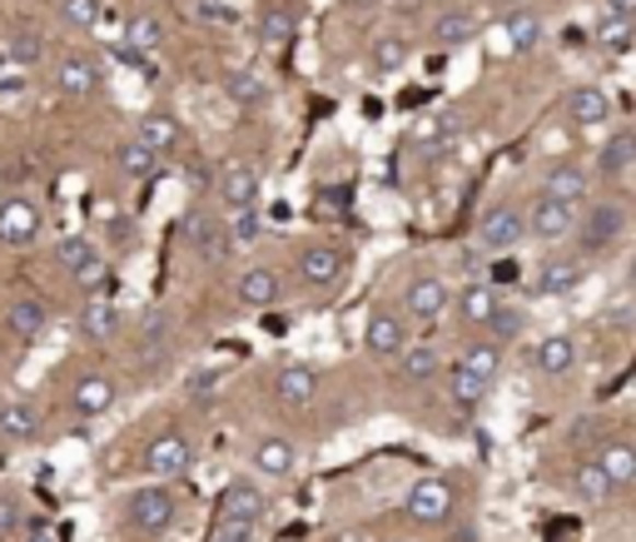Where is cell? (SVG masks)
<instances>
[{
  "label": "cell",
  "mask_w": 636,
  "mask_h": 542,
  "mask_svg": "<svg viewBox=\"0 0 636 542\" xmlns=\"http://www.w3.org/2000/svg\"><path fill=\"white\" fill-rule=\"evenodd\" d=\"M528 239V215H522L518 205H497L483 215V224H477V250L487 254V260H497V254H512Z\"/></svg>",
  "instance_id": "6da1fadb"
},
{
  "label": "cell",
  "mask_w": 636,
  "mask_h": 542,
  "mask_svg": "<svg viewBox=\"0 0 636 542\" xmlns=\"http://www.w3.org/2000/svg\"><path fill=\"white\" fill-rule=\"evenodd\" d=\"M189 463H195V443H189L184 428H164V434H154L150 448H144V473H154L160 483L164 477L189 473Z\"/></svg>",
  "instance_id": "7a4b0ae2"
},
{
  "label": "cell",
  "mask_w": 636,
  "mask_h": 542,
  "mask_svg": "<svg viewBox=\"0 0 636 542\" xmlns=\"http://www.w3.org/2000/svg\"><path fill=\"white\" fill-rule=\"evenodd\" d=\"M582 279H587V260H577V254H552V260H542L532 269L537 299H567V293L582 289Z\"/></svg>",
  "instance_id": "3957f363"
},
{
  "label": "cell",
  "mask_w": 636,
  "mask_h": 542,
  "mask_svg": "<svg viewBox=\"0 0 636 542\" xmlns=\"http://www.w3.org/2000/svg\"><path fill=\"white\" fill-rule=\"evenodd\" d=\"M403 508H408L413 522L438 528V522H448V512H453V483H448V477H418L408 488V498H403Z\"/></svg>",
  "instance_id": "277c9868"
},
{
  "label": "cell",
  "mask_w": 636,
  "mask_h": 542,
  "mask_svg": "<svg viewBox=\"0 0 636 542\" xmlns=\"http://www.w3.org/2000/svg\"><path fill=\"white\" fill-rule=\"evenodd\" d=\"M41 239V205L25 195L0 199V244L5 250H31Z\"/></svg>",
  "instance_id": "5b68a950"
},
{
  "label": "cell",
  "mask_w": 636,
  "mask_h": 542,
  "mask_svg": "<svg viewBox=\"0 0 636 542\" xmlns=\"http://www.w3.org/2000/svg\"><path fill=\"white\" fill-rule=\"evenodd\" d=\"M448 304H453V293H448V284H442L438 274H413V279L403 284V314L418 319V324L442 319Z\"/></svg>",
  "instance_id": "8992f818"
},
{
  "label": "cell",
  "mask_w": 636,
  "mask_h": 542,
  "mask_svg": "<svg viewBox=\"0 0 636 542\" xmlns=\"http://www.w3.org/2000/svg\"><path fill=\"white\" fill-rule=\"evenodd\" d=\"M215 189H219V205H224L229 215H239V209H254V205H259V195H264V174L254 170V164L234 160V164H224V170H219Z\"/></svg>",
  "instance_id": "52a82bcc"
},
{
  "label": "cell",
  "mask_w": 636,
  "mask_h": 542,
  "mask_svg": "<svg viewBox=\"0 0 636 542\" xmlns=\"http://www.w3.org/2000/svg\"><path fill=\"white\" fill-rule=\"evenodd\" d=\"M577 234V205H562V199L537 195V205L528 209V239L542 244H562V239Z\"/></svg>",
  "instance_id": "ba28073f"
},
{
  "label": "cell",
  "mask_w": 636,
  "mask_h": 542,
  "mask_svg": "<svg viewBox=\"0 0 636 542\" xmlns=\"http://www.w3.org/2000/svg\"><path fill=\"white\" fill-rule=\"evenodd\" d=\"M293 269H299V279L309 284V289H338L348 260L334 250V244H303L299 260H293Z\"/></svg>",
  "instance_id": "9c48e42d"
},
{
  "label": "cell",
  "mask_w": 636,
  "mask_h": 542,
  "mask_svg": "<svg viewBox=\"0 0 636 542\" xmlns=\"http://www.w3.org/2000/svg\"><path fill=\"white\" fill-rule=\"evenodd\" d=\"M174 512H180L174 493L164 488V483H150V488H140L130 498V528H140L144 538H154V532H164L174 522Z\"/></svg>",
  "instance_id": "30bf717a"
},
{
  "label": "cell",
  "mask_w": 636,
  "mask_h": 542,
  "mask_svg": "<svg viewBox=\"0 0 636 542\" xmlns=\"http://www.w3.org/2000/svg\"><path fill=\"white\" fill-rule=\"evenodd\" d=\"M587 189H592V170L582 160H552L542 170V195L562 199V205H582Z\"/></svg>",
  "instance_id": "8fae6325"
},
{
  "label": "cell",
  "mask_w": 636,
  "mask_h": 542,
  "mask_svg": "<svg viewBox=\"0 0 636 542\" xmlns=\"http://www.w3.org/2000/svg\"><path fill=\"white\" fill-rule=\"evenodd\" d=\"M363 348L373 358H398L403 348H408V324H403V314H389V309H373L363 324Z\"/></svg>",
  "instance_id": "7c38bea8"
},
{
  "label": "cell",
  "mask_w": 636,
  "mask_h": 542,
  "mask_svg": "<svg viewBox=\"0 0 636 542\" xmlns=\"http://www.w3.org/2000/svg\"><path fill=\"white\" fill-rule=\"evenodd\" d=\"M219 518L224 522H254L259 528L264 512H269V498L259 493V483H248V477H239V483H229L224 493H219Z\"/></svg>",
  "instance_id": "4fadbf2b"
},
{
  "label": "cell",
  "mask_w": 636,
  "mask_h": 542,
  "mask_svg": "<svg viewBox=\"0 0 636 542\" xmlns=\"http://www.w3.org/2000/svg\"><path fill=\"white\" fill-rule=\"evenodd\" d=\"M577 338L571 334H547V338H537V348L528 354V364H532V373H542V379H562V373H571L577 369Z\"/></svg>",
  "instance_id": "5bb4252c"
},
{
  "label": "cell",
  "mask_w": 636,
  "mask_h": 542,
  "mask_svg": "<svg viewBox=\"0 0 636 542\" xmlns=\"http://www.w3.org/2000/svg\"><path fill=\"white\" fill-rule=\"evenodd\" d=\"M100 80H105V70H100V60H90V55H60V60H55V90H60V95L85 100L100 90Z\"/></svg>",
  "instance_id": "9a60e30c"
},
{
  "label": "cell",
  "mask_w": 636,
  "mask_h": 542,
  "mask_svg": "<svg viewBox=\"0 0 636 542\" xmlns=\"http://www.w3.org/2000/svg\"><path fill=\"white\" fill-rule=\"evenodd\" d=\"M612 115H616V105L602 85H577L567 95V119L577 125V130H602Z\"/></svg>",
  "instance_id": "2e32d148"
},
{
  "label": "cell",
  "mask_w": 636,
  "mask_h": 542,
  "mask_svg": "<svg viewBox=\"0 0 636 542\" xmlns=\"http://www.w3.org/2000/svg\"><path fill=\"white\" fill-rule=\"evenodd\" d=\"M248 463H254V473H264V477H293V468H299V443L284 438V434H269V438L254 443Z\"/></svg>",
  "instance_id": "e0dca14e"
},
{
  "label": "cell",
  "mask_w": 636,
  "mask_h": 542,
  "mask_svg": "<svg viewBox=\"0 0 636 542\" xmlns=\"http://www.w3.org/2000/svg\"><path fill=\"white\" fill-rule=\"evenodd\" d=\"M284 299V274L269 264H254V269L239 274V304L244 309H269Z\"/></svg>",
  "instance_id": "ac0fdd59"
},
{
  "label": "cell",
  "mask_w": 636,
  "mask_h": 542,
  "mask_svg": "<svg viewBox=\"0 0 636 542\" xmlns=\"http://www.w3.org/2000/svg\"><path fill=\"white\" fill-rule=\"evenodd\" d=\"M622 224H626L622 205H597L587 219H577V234H582V250H587V254H602L606 244H612V239L622 234Z\"/></svg>",
  "instance_id": "d6986e66"
},
{
  "label": "cell",
  "mask_w": 636,
  "mask_h": 542,
  "mask_svg": "<svg viewBox=\"0 0 636 542\" xmlns=\"http://www.w3.org/2000/svg\"><path fill=\"white\" fill-rule=\"evenodd\" d=\"M274 393H279V403H289V408H309L313 393H319V373H313L309 364H284L279 379H274Z\"/></svg>",
  "instance_id": "ffe728a7"
},
{
  "label": "cell",
  "mask_w": 636,
  "mask_h": 542,
  "mask_svg": "<svg viewBox=\"0 0 636 542\" xmlns=\"http://www.w3.org/2000/svg\"><path fill=\"white\" fill-rule=\"evenodd\" d=\"M0 434L11 438V443H31L41 438V408L25 399H5L0 403Z\"/></svg>",
  "instance_id": "44dd1931"
},
{
  "label": "cell",
  "mask_w": 636,
  "mask_h": 542,
  "mask_svg": "<svg viewBox=\"0 0 636 542\" xmlns=\"http://www.w3.org/2000/svg\"><path fill=\"white\" fill-rule=\"evenodd\" d=\"M70 403H76V413H85V418H100V413L115 408V379H105V373H85V379L70 389Z\"/></svg>",
  "instance_id": "7402d4cb"
},
{
  "label": "cell",
  "mask_w": 636,
  "mask_h": 542,
  "mask_svg": "<svg viewBox=\"0 0 636 542\" xmlns=\"http://www.w3.org/2000/svg\"><path fill=\"white\" fill-rule=\"evenodd\" d=\"M180 234H184V244H189V250H199V254H219V250H224V229H219V219L209 215V209H189V215L180 219Z\"/></svg>",
  "instance_id": "603a6c76"
},
{
  "label": "cell",
  "mask_w": 636,
  "mask_h": 542,
  "mask_svg": "<svg viewBox=\"0 0 636 542\" xmlns=\"http://www.w3.org/2000/svg\"><path fill=\"white\" fill-rule=\"evenodd\" d=\"M502 35H507V45H512L518 55H528V50H537V45L547 41V25H542V15H537V11L518 5V11H507Z\"/></svg>",
  "instance_id": "cb8c5ba5"
},
{
  "label": "cell",
  "mask_w": 636,
  "mask_h": 542,
  "mask_svg": "<svg viewBox=\"0 0 636 542\" xmlns=\"http://www.w3.org/2000/svg\"><path fill=\"white\" fill-rule=\"evenodd\" d=\"M115 170L125 174L130 185H144V180L160 174V150H150V145H140V140H125L115 150Z\"/></svg>",
  "instance_id": "d4e9b609"
},
{
  "label": "cell",
  "mask_w": 636,
  "mask_h": 542,
  "mask_svg": "<svg viewBox=\"0 0 636 542\" xmlns=\"http://www.w3.org/2000/svg\"><path fill=\"white\" fill-rule=\"evenodd\" d=\"M502 358H507V344H497V338H473V344L458 354V369L477 373V379L493 383L497 373H502Z\"/></svg>",
  "instance_id": "484cf974"
},
{
  "label": "cell",
  "mask_w": 636,
  "mask_h": 542,
  "mask_svg": "<svg viewBox=\"0 0 636 542\" xmlns=\"http://www.w3.org/2000/svg\"><path fill=\"white\" fill-rule=\"evenodd\" d=\"M80 334L90 338V344H105V338H115V328H119V309L109 304V299H85V304H80Z\"/></svg>",
  "instance_id": "4316f807"
},
{
  "label": "cell",
  "mask_w": 636,
  "mask_h": 542,
  "mask_svg": "<svg viewBox=\"0 0 636 542\" xmlns=\"http://www.w3.org/2000/svg\"><path fill=\"white\" fill-rule=\"evenodd\" d=\"M597 170L606 174V180H622V174L636 170V130H616L612 140L602 145V154H597Z\"/></svg>",
  "instance_id": "83f0119b"
},
{
  "label": "cell",
  "mask_w": 636,
  "mask_h": 542,
  "mask_svg": "<svg viewBox=\"0 0 636 542\" xmlns=\"http://www.w3.org/2000/svg\"><path fill=\"white\" fill-rule=\"evenodd\" d=\"M5 328H11L21 344H35V338L50 328V314H45V304H35V299H15V304L5 309Z\"/></svg>",
  "instance_id": "f1b7e54d"
},
{
  "label": "cell",
  "mask_w": 636,
  "mask_h": 542,
  "mask_svg": "<svg viewBox=\"0 0 636 542\" xmlns=\"http://www.w3.org/2000/svg\"><path fill=\"white\" fill-rule=\"evenodd\" d=\"M493 314H497V289H493V284H487V279L463 284V293H458V319L483 328Z\"/></svg>",
  "instance_id": "f546056e"
},
{
  "label": "cell",
  "mask_w": 636,
  "mask_h": 542,
  "mask_svg": "<svg viewBox=\"0 0 636 542\" xmlns=\"http://www.w3.org/2000/svg\"><path fill=\"white\" fill-rule=\"evenodd\" d=\"M135 140L150 145V150L170 154L174 145H180V119L164 115V109H150V115H140V130H135Z\"/></svg>",
  "instance_id": "4dcf8cb0"
},
{
  "label": "cell",
  "mask_w": 636,
  "mask_h": 542,
  "mask_svg": "<svg viewBox=\"0 0 636 542\" xmlns=\"http://www.w3.org/2000/svg\"><path fill=\"white\" fill-rule=\"evenodd\" d=\"M597 463H602V473L612 477L616 488H626V483H636V448L626 443V438H612V443H602V453H597Z\"/></svg>",
  "instance_id": "1f68e13d"
},
{
  "label": "cell",
  "mask_w": 636,
  "mask_h": 542,
  "mask_svg": "<svg viewBox=\"0 0 636 542\" xmlns=\"http://www.w3.org/2000/svg\"><path fill=\"white\" fill-rule=\"evenodd\" d=\"M592 41L602 45V50H612V55H622V50H632V41H636V21L632 15H616V11H602V21L592 25Z\"/></svg>",
  "instance_id": "d6a6232c"
},
{
  "label": "cell",
  "mask_w": 636,
  "mask_h": 542,
  "mask_svg": "<svg viewBox=\"0 0 636 542\" xmlns=\"http://www.w3.org/2000/svg\"><path fill=\"white\" fill-rule=\"evenodd\" d=\"M571 493H577L582 503H606L616 493V483L602 473V463L592 458V463H577V468H571Z\"/></svg>",
  "instance_id": "836d02e7"
},
{
  "label": "cell",
  "mask_w": 636,
  "mask_h": 542,
  "mask_svg": "<svg viewBox=\"0 0 636 542\" xmlns=\"http://www.w3.org/2000/svg\"><path fill=\"white\" fill-rule=\"evenodd\" d=\"M254 25H259L264 45H289L293 35H299V15H293L289 5H264V11L254 15Z\"/></svg>",
  "instance_id": "e575fe53"
},
{
  "label": "cell",
  "mask_w": 636,
  "mask_h": 542,
  "mask_svg": "<svg viewBox=\"0 0 636 542\" xmlns=\"http://www.w3.org/2000/svg\"><path fill=\"white\" fill-rule=\"evenodd\" d=\"M224 95L234 100V105H264V100H269V80H264V70L244 66L224 80Z\"/></svg>",
  "instance_id": "d590c367"
},
{
  "label": "cell",
  "mask_w": 636,
  "mask_h": 542,
  "mask_svg": "<svg viewBox=\"0 0 636 542\" xmlns=\"http://www.w3.org/2000/svg\"><path fill=\"white\" fill-rule=\"evenodd\" d=\"M477 35V15L473 11H442L438 25H432V41L442 45V50H453V45H467Z\"/></svg>",
  "instance_id": "8d00e7d4"
},
{
  "label": "cell",
  "mask_w": 636,
  "mask_h": 542,
  "mask_svg": "<svg viewBox=\"0 0 636 542\" xmlns=\"http://www.w3.org/2000/svg\"><path fill=\"white\" fill-rule=\"evenodd\" d=\"M403 66H408V35L383 31L373 41V70L378 76H393V70H403Z\"/></svg>",
  "instance_id": "74e56055"
},
{
  "label": "cell",
  "mask_w": 636,
  "mask_h": 542,
  "mask_svg": "<svg viewBox=\"0 0 636 542\" xmlns=\"http://www.w3.org/2000/svg\"><path fill=\"white\" fill-rule=\"evenodd\" d=\"M160 41H164V31L154 15H130V21H125V50L150 55V50H160Z\"/></svg>",
  "instance_id": "f35d334b"
},
{
  "label": "cell",
  "mask_w": 636,
  "mask_h": 542,
  "mask_svg": "<svg viewBox=\"0 0 636 542\" xmlns=\"http://www.w3.org/2000/svg\"><path fill=\"white\" fill-rule=\"evenodd\" d=\"M438 348H428V344H418V348H403L398 354V373L408 383H423V379H432V373H438Z\"/></svg>",
  "instance_id": "ab89813d"
},
{
  "label": "cell",
  "mask_w": 636,
  "mask_h": 542,
  "mask_svg": "<svg viewBox=\"0 0 636 542\" xmlns=\"http://www.w3.org/2000/svg\"><path fill=\"white\" fill-rule=\"evenodd\" d=\"M90 260H100V254H95V244H90L85 234H66V239H60V244H55V264H60V269H66V274L85 269Z\"/></svg>",
  "instance_id": "60d3db41"
},
{
  "label": "cell",
  "mask_w": 636,
  "mask_h": 542,
  "mask_svg": "<svg viewBox=\"0 0 636 542\" xmlns=\"http://www.w3.org/2000/svg\"><path fill=\"white\" fill-rule=\"evenodd\" d=\"M448 389H453V403H463V408H477V403L487 399V389H493V383L453 364V373H448Z\"/></svg>",
  "instance_id": "b9f144b4"
},
{
  "label": "cell",
  "mask_w": 636,
  "mask_h": 542,
  "mask_svg": "<svg viewBox=\"0 0 636 542\" xmlns=\"http://www.w3.org/2000/svg\"><path fill=\"white\" fill-rule=\"evenodd\" d=\"M483 328H487V338H497V344H512V338L528 328V314H522V309H512V304H497V314L487 319Z\"/></svg>",
  "instance_id": "7bdbcfd3"
},
{
  "label": "cell",
  "mask_w": 636,
  "mask_h": 542,
  "mask_svg": "<svg viewBox=\"0 0 636 542\" xmlns=\"http://www.w3.org/2000/svg\"><path fill=\"white\" fill-rule=\"evenodd\" d=\"M5 55H11L21 70H31V66H41V60H45V41L35 31H15L11 41H5Z\"/></svg>",
  "instance_id": "ee69618b"
},
{
  "label": "cell",
  "mask_w": 636,
  "mask_h": 542,
  "mask_svg": "<svg viewBox=\"0 0 636 542\" xmlns=\"http://www.w3.org/2000/svg\"><path fill=\"white\" fill-rule=\"evenodd\" d=\"M55 5H60V21H70L76 31H95L100 15H105L100 0H55Z\"/></svg>",
  "instance_id": "f6af8a7d"
},
{
  "label": "cell",
  "mask_w": 636,
  "mask_h": 542,
  "mask_svg": "<svg viewBox=\"0 0 636 542\" xmlns=\"http://www.w3.org/2000/svg\"><path fill=\"white\" fill-rule=\"evenodd\" d=\"M229 234H234V244H239V250H248V244H259V234H264L259 205H254V209H239V215H229Z\"/></svg>",
  "instance_id": "bcb514c9"
},
{
  "label": "cell",
  "mask_w": 636,
  "mask_h": 542,
  "mask_svg": "<svg viewBox=\"0 0 636 542\" xmlns=\"http://www.w3.org/2000/svg\"><path fill=\"white\" fill-rule=\"evenodd\" d=\"M70 279H76V289L85 293V299H95V293L105 289V279H109V264H105V260H90L85 269H76Z\"/></svg>",
  "instance_id": "7dc6e473"
},
{
  "label": "cell",
  "mask_w": 636,
  "mask_h": 542,
  "mask_svg": "<svg viewBox=\"0 0 636 542\" xmlns=\"http://www.w3.org/2000/svg\"><path fill=\"white\" fill-rule=\"evenodd\" d=\"M25 85H31V70H21L11 55L0 50V95H25Z\"/></svg>",
  "instance_id": "c3c4849f"
},
{
  "label": "cell",
  "mask_w": 636,
  "mask_h": 542,
  "mask_svg": "<svg viewBox=\"0 0 636 542\" xmlns=\"http://www.w3.org/2000/svg\"><path fill=\"white\" fill-rule=\"evenodd\" d=\"M209 542H259V528L254 522H215V532H209Z\"/></svg>",
  "instance_id": "681fc988"
},
{
  "label": "cell",
  "mask_w": 636,
  "mask_h": 542,
  "mask_svg": "<svg viewBox=\"0 0 636 542\" xmlns=\"http://www.w3.org/2000/svg\"><path fill=\"white\" fill-rule=\"evenodd\" d=\"M313 215H319V219H334V215H344V195L334 199V189H324V195L313 199Z\"/></svg>",
  "instance_id": "f907efd6"
},
{
  "label": "cell",
  "mask_w": 636,
  "mask_h": 542,
  "mask_svg": "<svg viewBox=\"0 0 636 542\" xmlns=\"http://www.w3.org/2000/svg\"><path fill=\"white\" fill-rule=\"evenodd\" d=\"M11 528H21V503L0 498V532H11Z\"/></svg>",
  "instance_id": "816d5d0a"
},
{
  "label": "cell",
  "mask_w": 636,
  "mask_h": 542,
  "mask_svg": "<svg viewBox=\"0 0 636 542\" xmlns=\"http://www.w3.org/2000/svg\"><path fill=\"white\" fill-rule=\"evenodd\" d=\"M199 15H209V21H229V11L215 5V0H199Z\"/></svg>",
  "instance_id": "f5cc1de1"
},
{
  "label": "cell",
  "mask_w": 636,
  "mask_h": 542,
  "mask_svg": "<svg viewBox=\"0 0 636 542\" xmlns=\"http://www.w3.org/2000/svg\"><path fill=\"white\" fill-rule=\"evenodd\" d=\"M606 11H616V15H632V21H636V0H606Z\"/></svg>",
  "instance_id": "db71d44e"
},
{
  "label": "cell",
  "mask_w": 636,
  "mask_h": 542,
  "mask_svg": "<svg viewBox=\"0 0 636 542\" xmlns=\"http://www.w3.org/2000/svg\"><path fill=\"white\" fill-rule=\"evenodd\" d=\"M334 542H373V538H368V532L363 528H348V532H338V538Z\"/></svg>",
  "instance_id": "11a10c76"
},
{
  "label": "cell",
  "mask_w": 636,
  "mask_h": 542,
  "mask_svg": "<svg viewBox=\"0 0 636 542\" xmlns=\"http://www.w3.org/2000/svg\"><path fill=\"white\" fill-rule=\"evenodd\" d=\"M25 542H60V538H55L50 528H31V532H25Z\"/></svg>",
  "instance_id": "9f6ffc18"
},
{
  "label": "cell",
  "mask_w": 636,
  "mask_h": 542,
  "mask_svg": "<svg viewBox=\"0 0 636 542\" xmlns=\"http://www.w3.org/2000/svg\"><path fill=\"white\" fill-rule=\"evenodd\" d=\"M626 274H632V284H636V260H632V269H626Z\"/></svg>",
  "instance_id": "6f0895ef"
}]
</instances>
